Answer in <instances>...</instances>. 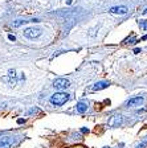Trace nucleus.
<instances>
[{
  "label": "nucleus",
  "mask_w": 147,
  "mask_h": 148,
  "mask_svg": "<svg viewBox=\"0 0 147 148\" xmlns=\"http://www.w3.org/2000/svg\"><path fill=\"white\" fill-rule=\"evenodd\" d=\"M69 94L68 92H64V91H60V92H56L50 97V103L55 106H62L65 105L68 101H69Z\"/></svg>",
  "instance_id": "nucleus-1"
},
{
  "label": "nucleus",
  "mask_w": 147,
  "mask_h": 148,
  "mask_svg": "<svg viewBox=\"0 0 147 148\" xmlns=\"http://www.w3.org/2000/svg\"><path fill=\"white\" fill-rule=\"evenodd\" d=\"M143 15H147V8H144V11H143Z\"/></svg>",
  "instance_id": "nucleus-17"
},
{
  "label": "nucleus",
  "mask_w": 147,
  "mask_h": 148,
  "mask_svg": "<svg viewBox=\"0 0 147 148\" xmlns=\"http://www.w3.org/2000/svg\"><path fill=\"white\" fill-rule=\"evenodd\" d=\"M109 12L113 13V15H126V13H127V7H125V5L113 7V8H110Z\"/></svg>",
  "instance_id": "nucleus-7"
},
{
  "label": "nucleus",
  "mask_w": 147,
  "mask_h": 148,
  "mask_svg": "<svg viewBox=\"0 0 147 148\" xmlns=\"http://www.w3.org/2000/svg\"><path fill=\"white\" fill-rule=\"evenodd\" d=\"M15 144V139L12 136H4L0 139V148H11Z\"/></svg>",
  "instance_id": "nucleus-4"
},
{
  "label": "nucleus",
  "mask_w": 147,
  "mask_h": 148,
  "mask_svg": "<svg viewBox=\"0 0 147 148\" xmlns=\"http://www.w3.org/2000/svg\"><path fill=\"white\" fill-rule=\"evenodd\" d=\"M104 148H109V147H104Z\"/></svg>",
  "instance_id": "nucleus-19"
},
{
  "label": "nucleus",
  "mask_w": 147,
  "mask_h": 148,
  "mask_svg": "<svg viewBox=\"0 0 147 148\" xmlns=\"http://www.w3.org/2000/svg\"><path fill=\"white\" fill-rule=\"evenodd\" d=\"M8 40H9V41H15L16 37L13 36V34H8Z\"/></svg>",
  "instance_id": "nucleus-14"
},
{
  "label": "nucleus",
  "mask_w": 147,
  "mask_h": 148,
  "mask_svg": "<svg viewBox=\"0 0 147 148\" xmlns=\"http://www.w3.org/2000/svg\"><path fill=\"white\" fill-rule=\"evenodd\" d=\"M142 40H147V34H146V36H143V37H142Z\"/></svg>",
  "instance_id": "nucleus-18"
},
{
  "label": "nucleus",
  "mask_w": 147,
  "mask_h": 148,
  "mask_svg": "<svg viewBox=\"0 0 147 148\" xmlns=\"http://www.w3.org/2000/svg\"><path fill=\"white\" fill-rule=\"evenodd\" d=\"M41 34V28H27L24 31V36L27 37V38H31V40H33V38H36V37H39Z\"/></svg>",
  "instance_id": "nucleus-2"
},
{
  "label": "nucleus",
  "mask_w": 147,
  "mask_h": 148,
  "mask_svg": "<svg viewBox=\"0 0 147 148\" xmlns=\"http://www.w3.org/2000/svg\"><path fill=\"white\" fill-rule=\"evenodd\" d=\"M106 87H109V82H106V81H101V82H97L94 85V86L92 87L93 91H99V90H104L106 89Z\"/></svg>",
  "instance_id": "nucleus-8"
},
{
  "label": "nucleus",
  "mask_w": 147,
  "mask_h": 148,
  "mask_svg": "<svg viewBox=\"0 0 147 148\" xmlns=\"http://www.w3.org/2000/svg\"><path fill=\"white\" fill-rule=\"evenodd\" d=\"M53 86L58 90H64V89L70 86V83H69L68 79H65V78H57V79L53 82Z\"/></svg>",
  "instance_id": "nucleus-3"
},
{
  "label": "nucleus",
  "mask_w": 147,
  "mask_h": 148,
  "mask_svg": "<svg viewBox=\"0 0 147 148\" xmlns=\"http://www.w3.org/2000/svg\"><path fill=\"white\" fill-rule=\"evenodd\" d=\"M27 23H39V18H32V20H16V21L12 23V25L15 28H17L23 24H27Z\"/></svg>",
  "instance_id": "nucleus-9"
},
{
  "label": "nucleus",
  "mask_w": 147,
  "mask_h": 148,
  "mask_svg": "<svg viewBox=\"0 0 147 148\" xmlns=\"http://www.w3.org/2000/svg\"><path fill=\"white\" fill-rule=\"evenodd\" d=\"M17 123L19 124H23V123H24V119H17Z\"/></svg>",
  "instance_id": "nucleus-15"
},
{
  "label": "nucleus",
  "mask_w": 147,
  "mask_h": 148,
  "mask_svg": "<svg viewBox=\"0 0 147 148\" xmlns=\"http://www.w3.org/2000/svg\"><path fill=\"white\" fill-rule=\"evenodd\" d=\"M76 110H77V112L82 114V112H85V111L88 110V105H86V103H84V102H80V103H77Z\"/></svg>",
  "instance_id": "nucleus-10"
},
{
  "label": "nucleus",
  "mask_w": 147,
  "mask_h": 148,
  "mask_svg": "<svg viewBox=\"0 0 147 148\" xmlns=\"http://www.w3.org/2000/svg\"><path fill=\"white\" fill-rule=\"evenodd\" d=\"M122 124V116L121 115H113L109 119V126L110 127H119Z\"/></svg>",
  "instance_id": "nucleus-6"
},
{
  "label": "nucleus",
  "mask_w": 147,
  "mask_h": 148,
  "mask_svg": "<svg viewBox=\"0 0 147 148\" xmlns=\"http://www.w3.org/2000/svg\"><path fill=\"white\" fill-rule=\"evenodd\" d=\"M146 145H147V142H142L141 144H138V145H137V147H135V148H144V147H146Z\"/></svg>",
  "instance_id": "nucleus-13"
},
{
  "label": "nucleus",
  "mask_w": 147,
  "mask_h": 148,
  "mask_svg": "<svg viewBox=\"0 0 147 148\" xmlns=\"http://www.w3.org/2000/svg\"><path fill=\"white\" fill-rule=\"evenodd\" d=\"M143 102H144V98H142V97H134V98L127 101L126 106H127V107H137V106L143 105Z\"/></svg>",
  "instance_id": "nucleus-5"
},
{
  "label": "nucleus",
  "mask_w": 147,
  "mask_h": 148,
  "mask_svg": "<svg viewBox=\"0 0 147 148\" xmlns=\"http://www.w3.org/2000/svg\"><path fill=\"white\" fill-rule=\"evenodd\" d=\"M134 53H141V49H134Z\"/></svg>",
  "instance_id": "nucleus-16"
},
{
  "label": "nucleus",
  "mask_w": 147,
  "mask_h": 148,
  "mask_svg": "<svg viewBox=\"0 0 147 148\" xmlns=\"http://www.w3.org/2000/svg\"><path fill=\"white\" fill-rule=\"evenodd\" d=\"M39 112V108H31V110L28 111V115H32V114H36Z\"/></svg>",
  "instance_id": "nucleus-12"
},
{
  "label": "nucleus",
  "mask_w": 147,
  "mask_h": 148,
  "mask_svg": "<svg viewBox=\"0 0 147 148\" xmlns=\"http://www.w3.org/2000/svg\"><path fill=\"white\" fill-rule=\"evenodd\" d=\"M139 27L143 29V31H147V20H139Z\"/></svg>",
  "instance_id": "nucleus-11"
}]
</instances>
